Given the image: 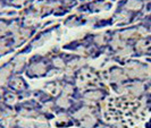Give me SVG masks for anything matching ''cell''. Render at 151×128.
Returning <instances> with one entry per match:
<instances>
[{
  "label": "cell",
  "mask_w": 151,
  "mask_h": 128,
  "mask_svg": "<svg viewBox=\"0 0 151 128\" xmlns=\"http://www.w3.org/2000/svg\"><path fill=\"white\" fill-rule=\"evenodd\" d=\"M141 7H142V4H141V1H137V0H129L126 5V8L132 9V10H137Z\"/></svg>",
  "instance_id": "cell-1"
},
{
  "label": "cell",
  "mask_w": 151,
  "mask_h": 128,
  "mask_svg": "<svg viewBox=\"0 0 151 128\" xmlns=\"http://www.w3.org/2000/svg\"><path fill=\"white\" fill-rule=\"evenodd\" d=\"M142 91H143V85H142L141 83H135L132 87H131V92H132L133 94H135V95L141 94Z\"/></svg>",
  "instance_id": "cell-2"
},
{
  "label": "cell",
  "mask_w": 151,
  "mask_h": 128,
  "mask_svg": "<svg viewBox=\"0 0 151 128\" xmlns=\"http://www.w3.org/2000/svg\"><path fill=\"white\" fill-rule=\"evenodd\" d=\"M111 78L115 82H119V81H123L125 78V75L123 74V72H121V70H115L111 74Z\"/></svg>",
  "instance_id": "cell-3"
},
{
  "label": "cell",
  "mask_w": 151,
  "mask_h": 128,
  "mask_svg": "<svg viewBox=\"0 0 151 128\" xmlns=\"http://www.w3.org/2000/svg\"><path fill=\"white\" fill-rule=\"evenodd\" d=\"M8 73H9V69H7V68L1 69V72H0V84L5 83V81H6L8 76Z\"/></svg>",
  "instance_id": "cell-4"
},
{
  "label": "cell",
  "mask_w": 151,
  "mask_h": 128,
  "mask_svg": "<svg viewBox=\"0 0 151 128\" xmlns=\"http://www.w3.org/2000/svg\"><path fill=\"white\" fill-rule=\"evenodd\" d=\"M94 125V118H88L85 121H83V127L85 128H91L92 126Z\"/></svg>",
  "instance_id": "cell-5"
},
{
  "label": "cell",
  "mask_w": 151,
  "mask_h": 128,
  "mask_svg": "<svg viewBox=\"0 0 151 128\" xmlns=\"http://www.w3.org/2000/svg\"><path fill=\"white\" fill-rule=\"evenodd\" d=\"M100 97H101V93H99V92H91L89 94H86V98L91 99V100H97Z\"/></svg>",
  "instance_id": "cell-6"
},
{
  "label": "cell",
  "mask_w": 151,
  "mask_h": 128,
  "mask_svg": "<svg viewBox=\"0 0 151 128\" xmlns=\"http://www.w3.org/2000/svg\"><path fill=\"white\" fill-rule=\"evenodd\" d=\"M131 52H132V49L127 46V48H124L121 52H119V56H121V57H126V56H129Z\"/></svg>",
  "instance_id": "cell-7"
},
{
  "label": "cell",
  "mask_w": 151,
  "mask_h": 128,
  "mask_svg": "<svg viewBox=\"0 0 151 128\" xmlns=\"http://www.w3.org/2000/svg\"><path fill=\"white\" fill-rule=\"evenodd\" d=\"M58 104L61 107H68L69 106V102H68V100L65 97H63V98H60L58 100Z\"/></svg>",
  "instance_id": "cell-8"
},
{
  "label": "cell",
  "mask_w": 151,
  "mask_h": 128,
  "mask_svg": "<svg viewBox=\"0 0 151 128\" xmlns=\"http://www.w3.org/2000/svg\"><path fill=\"white\" fill-rule=\"evenodd\" d=\"M136 46H137V50L139 51H145V49H147V45H145V42H144L143 40L142 41H139Z\"/></svg>",
  "instance_id": "cell-9"
},
{
  "label": "cell",
  "mask_w": 151,
  "mask_h": 128,
  "mask_svg": "<svg viewBox=\"0 0 151 128\" xmlns=\"http://www.w3.org/2000/svg\"><path fill=\"white\" fill-rule=\"evenodd\" d=\"M134 33H135V32H134V31H126V32H123V33H122V36H123V38H132V36H133V35H134Z\"/></svg>",
  "instance_id": "cell-10"
},
{
  "label": "cell",
  "mask_w": 151,
  "mask_h": 128,
  "mask_svg": "<svg viewBox=\"0 0 151 128\" xmlns=\"http://www.w3.org/2000/svg\"><path fill=\"white\" fill-rule=\"evenodd\" d=\"M55 64H56V66H58V67H61V66H63V62H61L60 59H56V60H55Z\"/></svg>",
  "instance_id": "cell-11"
},
{
  "label": "cell",
  "mask_w": 151,
  "mask_h": 128,
  "mask_svg": "<svg viewBox=\"0 0 151 128\" xmlns=\"http://www.w3.org/2000/svg\"><path fill=\"white\" fill-rule=\"evenodd\" d=\"M147 76L151 78V66H148V67H147Z\"/></svg>",
  "instance_id": "cell-12"
},
{
  "label": "cell",
  "mask_w": 151,
  "mask_h": 128,
  "mask_svg": "<svg viewBox=\"0 0 151 128\" xmlns=\"http://www.w3.org/2000/svg\"><path fill=\"white\" fill-rule=\"evenodd\" d=\"M150 92H151V89H150Z\"/></svg>",
  "instance_id": "cell-13"
}]
</instances>
